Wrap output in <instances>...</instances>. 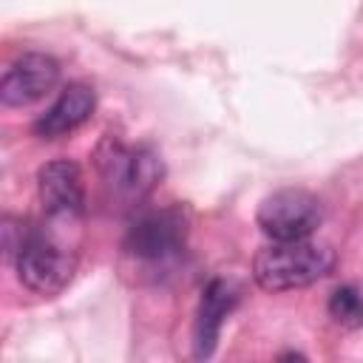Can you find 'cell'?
Returning a JSON list of instances; mask_svg holds the SVG:
<instances>
[{
  "mask_svg": "<svg viewBox=\"0 0 363 363\" xmlns=\"http://www.w3.org/2000/svg\"><path fill=\"white\" fill-rule=\"evenodd\" d=\"M335 267V250L315 238L272 241L252 258V278L267 292L303 289L326 278Z\"/></svg>",
  "mask_w": 363,
  "mask_h": 363,
  "instance_id": "6da1fadb",
  "label": "cell"
},
{
  "mask_svg": "<svg viewBox=\"0 0 363 363\" xmlns=\"http://www.w3.org/2000/svg\"><path fill=\"white\" fill-rule=\"evenodd\" d=\"M94 162L111 199L128 207L139 204L162 179V159L147 145H128L113 133L96 145Z\"/></svg>",
  "mask_w": 363,
  "mask_h": 363,
  "instance_id": "7a4b0ae2",
  "label": "cell"
},
{
  "mask_svg": "<svg viewBox=\"0 0 363 363\" xmlns=\"http://www.w3.org/2000/svg\"><path fill=\"white\" fill-rule=\"evenodd\" d=\"M11 261L23 286L37 295H57L77 269L74 247L45 227H26Z\"/></svg>",
  "mask_w": 363,
  "mask_h": 363,
  "instance_id": "3957f363",
  "label": "cell"
},
{
  "mask_svg": "<svg viewBox=\"0 0 363 363\" xmlns=\"http://www.w3.org/2000/svg\"><path fill=\"white\" fill-rule=\"evenodd\" d=\"M187 210L179 204L145 210L125 233V252L139 261H167L184 247L187 238Z\"/></svg>",
  "mask_w": 363,
  "mask_h": 363,
  "instance_id": "277c9868",
  "label": "cell"
},
{
  "mask_svg": "<svg viewBox=\"0 0 363 363\" xmlns=\"http://www.w3.org/2000/svg\"><path fill=\"white\" fill-rule=\"evenodd\" d=\"M255 218L261 233L272 241L309 238L320 224V201L301 187H284L261 201Z\"/></svg>",
  "mask_w": 363,
  "mask_h": 363,
  "instance_id": "5b68a950",
  "label": "cell"
},
{
  "mask_svg": "<svg viewBox=\"0 0 363 363\" xmlns=\"http://www.w3.org/2000/svg\"><path fill=\"white\" fill-rule=\"evenodd\" d=\"M37 193L51 221H77L85 213L82 170L71 159H54L37 173Z\"/></svg>",
  "mask_w": 363,
  "mask_h": 363,
  "instance_id": "8992f818",
  "label": "cell"
},
{
  "mask_svg": "<svg viewBox=\"0 0 363 363\" xmlns=\"http://www.w3.org/2000/svg\"><path fill=\"white\" fill-rule=\"evenodd\" d=\"M57 82H60V62L51 54L28 51L6 68L0 79V99L9 108H23L43 99L48 91L57 88Z\"/></svg>",
  "mask_w": 363,
  "mask_h": 363,
  "instance_id": "52a82bcc",
  "label": "cell"
},
{
  "mask_svg": "<svg viewBox=\"0 0 363 363\" xmlns=\"http://www.w3.org/2000/svg\"><path fill=\"white\" fill-rule=\"evenodd\" d=\"M94 108H96L94 88L85 85V82H71V85H65L60 91V96L51 102V108H45V113H40V119L34 122V133L40 139L68 136L82 122H88Z\"/></svg>",
  "mask_w": 363,
  "mask_h": 363,
  "instance_id": "ba28073f",
  "label": "cell"
},
{
  "mask_svg": "<svg viewBox=\"0 0 363 363\" xmlns=\"http://www.w3.org/2000/svg\"><path fill=\"white\" fill-rule=\"evenodd\" d=\"M238 301V292L230 281L224 278H213L204 292H201V303H199V315H196V329H193V349L196 357H210L221 332L224 318L233 312Z\"/></svg>",
  "mask_w": 363,
  "mask_h": 363,
  "instance_id": "9c48e42d",
  "label": "cell"
},
{
  "mask_svg": "<svg viewBox=\"0 0 363 363\" xmlns=\"http://www.w3.org/2000/svg\"><path fill=\"white\" fill-rule=\"evenodd\" d=\"M329 318L346 329L363 326V292L349 284L337 286L329 295Z\"/></svg>",
  "mask_w": 363,
  "mask_h": 363,
  "instance_id": "30bf717a",
  "label": "cell"
}]
</instances>
